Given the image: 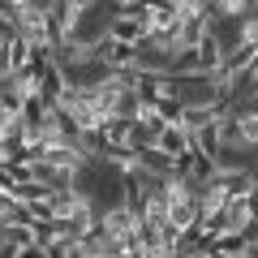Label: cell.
Wrapping results in <instances>:
<instances>
[{
    "mask_svg": "<svg viewBox=\"0 0 258 258\" xmlns=\"http://www.w3.org/2000/svg\"><path fill=\"white\" fill-rule=\"evenodd\" d=\"M155 147H164L172 159L185 155V151H189V129H185V125H164V129H159V142H155Z\"/></svg>",
    "mask_w": 258,
    "mask_h": 258,
    "instance_id": "cell-1",
    "label": "cell"
},
{
    "mask_svg": "<svg viewBox=\"0 0 258 258\" xmlns=\"http://www.w3.org/2000/svg\"><path fill=\"white\" fill-rule=\"evenodd\" d=\"M74 5H78V9L86 13V9H91V5H99V0H74Z\"/></svg>",
    "mask_w": 258,
    "mask_h": 258,
    "instance_id": "cell-2",
    "label": "cell"
}]
</instances>
